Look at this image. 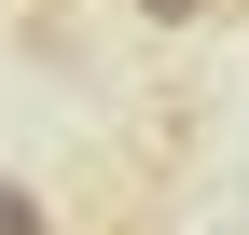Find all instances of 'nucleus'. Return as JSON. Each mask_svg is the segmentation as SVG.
<instances>
[{"instance_id":"f257e3e1","label":"nucleus","mask_w":249,"mask_h":235,"mask_svg":"<svg viewBox=\"0 0 249 235\" xmlns=\"http://www.w3.org/2000/svg\"><path fill=\"white\" fill-rule=\"evenodd\" d=\"M124 14H139V28H208L222 0H124Z\"/></svg>"}]
</instances>
